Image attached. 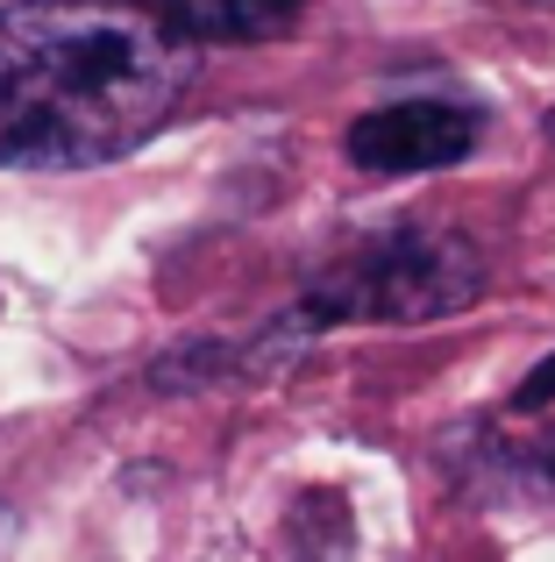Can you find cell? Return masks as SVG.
I'll list each match as a JSON object with an SVG mask.
<instances>
[{
    "instance_id": "cell-1",
    "label": "cell",
    "mask_w": 555,
    "mask_h": 562,
    "mask_svg": "<svg viewBox=\"0 0 555 562\" xmlns=\"http://www.w3.org/2000/svg\"><path fill=\"white\" fill-rule=\"evenodd\" d=\"M193 86V43L143 0L0 8V165L93 171L143 150Z\"/></svg>"
},
{
    "instance_id": "cell-2",
    "label": "cell",
    "mask_w": 555,
    "mask_h": 562,
    "mask_svg": "<svg viewBox=\"0 0 555 562\" xmlns=\"http://www.w3.org/2000/svg\"><path fill=\"white\" fill-rule=\"evenodd\" d=\"M485 292V257L449 228H392L314 278L306 321H434Z\"/></svg>"
},
{
    "instance_id": "cell-3",
    "label": "cell",
    "mask_w": 555,
    "mask_h": 562,
    "mask_svg": "<svg viewBox=\"0 0 555 562\" xmlns=\"http://www.w3.org/2000/svg\"><path fill=\"white\" fill-rule=\"evenodd\" d=\"M485 122L477 108L456 100H392L349 122V165L377 171V179H414V171H449L477 150Z\"/></svg>"
},
{
    "instance_id": "cell-4",
    "label": "cell",
    "mask_w": 555,
    "mask_h": 562,
    "mask_svg": "<svg viewBox=\"0 0 555 562\" xmlns=\"http://www.w3.org/2000/svg\"><path fill=\"white\" fill-rule=\"evenodd\" d=\"M143 8L165 14L185 43H264L292 29L306 0H143Z\"/></svg>"
},
{
    "instance_id": "cell-5",
    "label": "cell",
    "mask_w": 555,
    "mask_h": 562,
    "mask_svg": "<svg viewBox=\"0 0 555 562\" xmlns=\"http://www.w3.org/2000/svg\"><path fill=\"white\" fill-rule=\"evenodd\" d=\"M548 398H555V357H548V363H534V371H528V384L513 392V406H520V413H534V406H548Z\"/></svg>"
},
{
    "instance_id": "cell-6",
    "label": "cell",
    "mask_w": 555,
    "mask_h": 562,
    "mask_svg": "<svg viewBox=\"0 0 555 562\" xmlns=\"http://www.w3.org/2000/svg\"><path fill=\"white\" fill-rule=\"evenodd\" d=\"M8 535H14V513H8V506H0V549H8Z\"/></svg>"
},
{
    "instance_id": "cell-7",
    "label": "cell",
    "mask_w": 555,
    "mask_h": 562,
    "mask_svg": "<svg viewBox=\"0 0 555 562\" xmlns=\"http://www.w3.org/2000/svg\"><path fill=\"white\" fill-rule=\"evenodd\" d=\"M548 143H555V114H548Z\"/></svg>"
}]
</instances>
